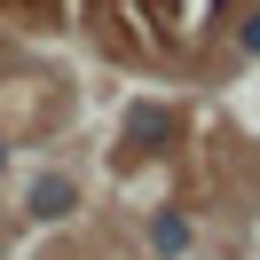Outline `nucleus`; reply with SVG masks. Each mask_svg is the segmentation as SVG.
Masks as SVG:
<instances>
[{"label": "nucleus", "instance_id": "2", "mask_svg": "<svg viewBox=\"0 0 260 260\" xmlns=\"http://www.w3.org/2000/svg\"><path fill=\"white\" fill-rule=\"evenodd\" d=\"M71 205H79V189H71L63 174H48V181H32V221H63Z\"/></svg>", "mask_w": 260, "mask_h": 260}, {"label": "nucleus", "instance_id": "1", "mask_svg": "<svg viewBox=\"0 0 260 260\" xmlns=\"http://www.w3.org/2000/svg\"><path fill=\"white\" fill-rule=\"evenodd\" d=\"M189 237H197L189 213H150V252H158V260H181V252H189Z\"/></svg>", "mask_w": 260, "mask_h": 260}, {"label": "nucleus", "instance_id": "3", "mask_svg": "<svg viewBox=\"0 0 260 260\" xmlns=\"http://www.w3.org/2000/svg\"><path fill=\"white\" fill-rule=\"evenodd\" d=\"M0 166H8V150H0Z\"/></svg>", "mask_w": 260, "mask_h": 260}]
</instances>
